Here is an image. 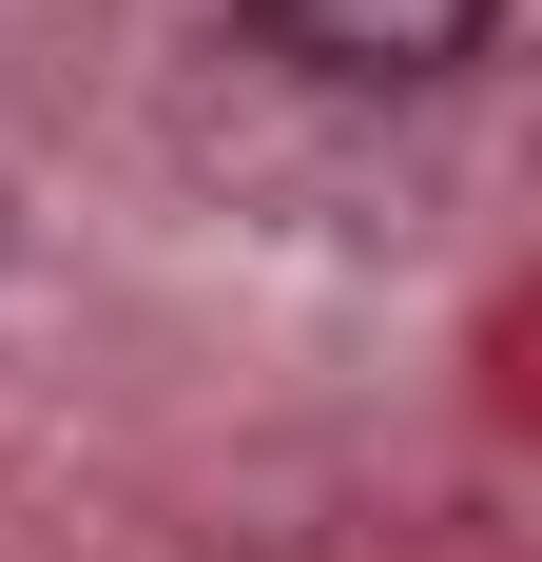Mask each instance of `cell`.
<instances>
[{
    "label": "cell",
    "instance_id": "1",
    "mask_svg": "<svg viewBox=\"0 0 542 562\" xmlns=\"http://www.w3.org/2000/svg\"><path fill=\"white\" fill-rule=\"evenodd\" d=\"M271 58H310V78H445V58H485L504 0H252Z\"/></svg>",
    "mask_w": 542,
    "mask_h": 562
}]
</instances>
